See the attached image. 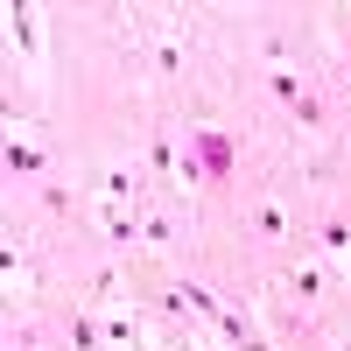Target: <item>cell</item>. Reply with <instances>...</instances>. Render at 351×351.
<instances>
[{
	"mask_svg": "<svg viewBox=\"0 0 351 351\" xmlns=\"http://www.w3.org/2000/svg\"><path fill=\"white\" fill-rule=\"evenodd\" d=\"M8 176H43V155L28 141H14V134H8Z\"/></svg>",
	"mask_w": 351,
	"mask_h": 351,
	"instance_id": "5",
	"label": "cell"
},
{
	"mask_svg": "<svg viewBox=\"0 0 351 351\" xmlns=\"http://www.w3.org/2000/svg\"><path fill=\"white\" fill-rule=\"evenodd\" d=\"M316 246H324L330 260H351V225H344V218H324V232H316Z\"/></svg>",
	"mask_w": 351,
	"mask_h": 351,
	"instance_id": "3",
	"label": "cell"
},
{
	"mask_svg": "<svg viewBox=\"0 0 351 351\" xmlns=\"http://www.w3.org/2000/svg\"><path fill=\"white\" fill-rule=\"evenodd\" d=\"M190 148H197V162H204V176H211V183H232V162H239L232 134H218V127H197V134H190Z\"/></svg>",
	"mask_w": 351,
	"mask_h": 351,
	"instance_id": "1",
	"label": "cell"
},
{
	"mask_svg": "<svg viewBox=\"0 0 351 351\" xmlns=\"http://www.w3.org/2000/svg\"><path fill=\"white\" fill-rule=\"evenodd\" d=\"M106 239H112V246H127V239H134V218L112 211V218H106Z\"/></svg>",
	"mask_w": 351,
	"mask_h": 351,
	"instance_id": "9",
	"label": "cell"
},
{
	"mask_svg": "<svg viewBox=\"0 0 351 351\" xmlns=\"http://www.w3.org/2000/svg\"><path fill=\"white\" fill-rule=\"evenodd\" d=\"M344 351H351V337H344Z\"/></svg>",
	"mask_w": 351,
	"mask_h": 351,
	"instance_id": "10",
	"label": "cell"
},
{
	"mask_svg": "<svg viewBox=\"0 0 351 351\" xmlns=\"http://www.w3.org/2000/svg\"><path fill=\"white\" fill-rule=\"evenodd\" d=\"M64 337H71V351H99V344H106V330L92 324V316H71V324H64Z\"/></svg>",
	"mask_w": 351,
	"mask_h": 351,
	"instance_id": "4",
	"label": "cell"
},
{
	"mask_svg": "<svg viewBox=\"0 0 351 351\" xmlns=\"http://www.w3.org/2000/svg\"><path fill=\"white\" fill-rule=\"evenodd\" d=\"M253 225H260V232H267V239H288V218L274 211V204H260V211H253Z\"/></svg>",
	"mask_w": 351,
	"mask_h": 351,
	"instance_id": "8",
	"label": "cell"
},
{
	"mask_svg": "<svg viewBox=\"0 0 351 351\" xmlns=\"http://www.w3.org/2000/svg\"><path fill=\"white\" fill-rule=\"evenodd\" d=\"M8 43L36 49V21H28V8H8Z\"/></svg>",
	"mask_w": 351,
	"mask_h": 351,
	"instance_id": "7",
	"label": "cell"
},
{
	"mask_svg": "<svg viewBox=\"0 0 351 351\" xmlns=\"http://www.w3.org/2000/svg\"><path fill=\"white\" fill-rule=\"evenodd\" d=\"M267 92H274L281 106H302V77H295V71H267Z\"/></svg>",
	"mask_w": 351,
	"mask_h": 351,
	"instance_id": "6",
	"label": "cell"
},
{
	"mask_svg": "<svg viewBox=\"0 0 351 351\" xmlns=\"http://www.w3.org/2000/svg\"><path fill=\"white\" fill-rule=\"evenodd\" d=\"M169 309H197V316H211V324L225 316V302H218L204 281H176V288H169Z\"/></svg>",
	"mask_w": 351,
	"mask_h": 351,
	"instance_id": "2",
	"label": "cell"
}]
</instances>
